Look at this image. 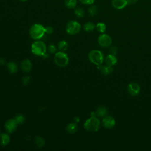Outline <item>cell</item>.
I'll list each match as a JSON object with an SVG mask.
<instances>
[{
    "mask_svg": "<svg viewBox=\"0 0 151 151\" xmlns=\"http://www.w3.org/2000/svg\"><path fill=\"white\" fill-rule=\"evenodd\" d=\"M29 33L30 37L34 40H40L45 33V27L40 24H34L31 27Z\"/></svg>",
    "mask_w": 151,
    "mask_h": 151,
    "instance_id": "1",
    "label": "cell"
},
{
    "mask_svg": "<svg viewBox=\"0 0 151 151\" xmlns=\"http://www.w3.org/2000/svg\"><path fill=\"white\" fill-rule=\"evenodd\" d=\"M100 126V121L96 116H91L86 120L84 124V129L90 132H97Z\"/></svg>",
    "mask_w": 151,
    "mask_h": 151,
    "instance_id": "2",
    "label": "cell"
},
{
    "mask_svg": "<svg viewBox=\"0 0 151 151\" xmlns=\"http://www.w3.org/2000/svg\"><path fill=\"white\" fill-rule=\"evenodd\" d=\"M88 59L93 64L100 66L103 62L104 56L103 53L98 50H93L88 54Z\"/></svg>",
    "mask_w": 151,
    "mask_h": 151,
    "instance_id": "3",
    "label": "cell"
},
{
    "mask_svg": "<svg viewBox=\"0 0 151 151\" xmlns=\"http://www.w3.org/2000/svg\"><path fill=\"white\" fill-rule=\"evenodd\" d=\"M31 52L36 55L42 56L46 53L47 47L44 42L41 41H36L31 45Z\"/></svg>",
    "mask_w": 151,
    "mask_h": 151,
    "instance_id": "4",
    "label": "cell"
},
{
    "mask_svg": "<svg viewBox=\"0 0 151 151\" xmlns=\"http://www.w3.org/2000/svg\"><path fill=\"white\" fill-rule=\"evenodd\" d=\"M54 61L55 64L58 66L60 67H64L68 64L69 58L63 51H59L55 54Z\"/></svg>",
    "mask_w": 151,
    "mask_h": 151,
    "instance_id": "5",
    "label": "cell"
},
{
    "mask_svg": "<svg viewBox=\"0 0 151 151\" xmlns=\"http://www.w3.org/2000/svg\"><path fill=\"white\" fill-rule=\"evenodd\" d=\"M65 30L70 35H76L80 31L81 25L76 21H70L67 24Z\"/></svg>",
    "mask_w": 151,
    "mask_h": 151,
    "instance_id": "6",
    "label": "cell"
},
{
    "mask_svg": "<svg viewBox=\"0 0 151 151\" xmlns=\"http://www.w3.org/2000/svg\"><path fill=\"white\" fill-rule=\"evenodd\" d=\"M112 40L111 37L106 34H101L98 38V43L100 46L106 48L111 45Z\"/></svg>",
    "mask_w": 151,
    "mask_h": 151,
    "instance_id": "7",
    "label": "cell"
},
{
    "mask_svg": "<svg viewBox=\"0 0 151 151\" xmlns=\"http://www.w3.org/2000/svg\"><path fill=\"white\" fill-rule=\"evenodd\" d=\"M17 126L18 123L14 119H10L5 122L4 127L8 133H12L16 130Z\"/></svg>",
    "mask_w": 151,
    "mask_h": 151,
    "instance_id": "8",
    "label": "cell"
},
{
    "mask_svg": "<svg viewBox=\"0 0 151 151\" xmlns=\"http://www.w3.org/2000/svg\"><path fill=\"white\" fill-rule=\"evenodd\" d=\"M103 126L106 129H111L114 127L116 121L111 116H105L102 120Z\"/></svg>",
    "mask_w": 151,
    "mask_h": 151,
    "instance_id": "9",
    "label": "cell"
},
{
    "mask_svg": "<svg viewBox=\"0 0 151 151\" xmlns=\"http://www.w3.org/2000/svg\"><path fill=\"white\" fill-rule=\"evenodd\" d=\"M127 90L132 96H137L139 94L140 87L137 83H131L127 86Z\"/></svg>",
    "mask_w": 151,
    "mask_h": 151,
    "instance_id": "10",
    "label": "cell"
},
{
    "mask_svg": "<svg viewBox=\"0 0 151 151\" xmlns=\"http://www.w3.org/2000/svg\"><path fill=\"white\" fill-rule=\"evenodd\" d=\"M21 68L24 72L28 73L32 68V63L29 59L24 60L21 63Z\"/></svg>",
    "mask_w": 151,
    "mask_h": 151,
    "instance_id": "11",
    "label": "cell"
},
{
    "mask_svg": "<svg viewBox=\"0 0 151 151\" xmlns=\"http://www.w3.org/2000/svg\"><path fill=\"white\" fill-rule=\"evenodd\" d=\"M127 5L126 0H113L112 5L117 9H122Z\"/></svg>",
    "mask_w": 151,
    "mask_h": 151,
    "instance_id": "12",
    "label": "cell"
},
{
    "mask_svg": "<svg viewBox=\"0 0 151 151\" xmlns=\"http://www.w3.org/2000/svg\"><path fill=\"white\" fill-rule=\"evenodd\" d=\"M10 142V137L7 133H2L0 134V145L1 146H6Z\"/></svg>",
    "mask_w": 151,
    "mask_h": 151,
    "instance_id": "13",
    "label": "cell"
},
{
    "mask_svg": "<svg viewBox=\"0 0 151 151\" xmlns=\"http://www.w3.org/2000/svg\"><path fill=\"white\" fill-rule=\"evenodd\" d=\"M105 62L107 65L113 66L117 63V59L114 55L110 54L107 55L105 58Z\"/></svg>",
    "mask_w": 151,
    "mask_h": 151,
    "instance_id": "14",
    "label": "cell"
},
{
    "mask_svg": "<svg viewBox=\"0 0 151 151\" xmlns=\"http://www.w3.org/2000/svg\"><path fill=\"white\" fill-rule=\"evenodd\" d=\"M78 130V126L77 123H70L66 127V131L68 133L74 134Z\"/></svg>",
    "mask_w": 151,
    "mask_h": 151,
    "instance_id": "15",
    "label": "cell"
},
{
    "mask_svg": "<svg viewBox=\"0 0 151 151\" xmlns=\"http://www.w3.org/2000/svg\"><path fill=\"white\" fill-rule=\"evenodd\" d=\"M99 69H100L101 72L104 75H108L110 74L113 71V68L110 65H103V66H99L98 67Z\"/></svg>",
    "mask_w": 151,
    "mask_h": 151,
    "instance_id": "16",
    "label": "cell"
},
{
    "mask_svg": "<svg viewBox=\"0 0 151 151\" xmlns=\"http://www.w3.org/2000/svg\"><path fill=\"white\" fill-rule=\"evenodd\" d=\"M95 113L96 115L99 117H104L107 113V110L105 107L100 106L97 109Z\"/></svg>",
    "mask_w": 151,
    "mask_h": 151,
    "instance_id": "17",
    "label": "cell"
},
{
    "mask_svg": "<svg viewBox=\"0 0 151 151\" xmlns=\"http://www.w3.org/2000/svg\"><path fill=\"white\" fill-rule=\"evenodd\" d=\"M7 68H8V70H9V71L12 74L15 73L18 71L17 65L15 63H14L13 61H10L8 63Z\"/></svg>",
    "mask_w": 151,
    "mask_h": 151,
    "instance_id": "18",
    "label": "cell"
},
{
    "mask_svg": "<svg viewBox=\"0 0 151 151\" xmlns=\"http://www.w3.org/2000/svg\"><path fill=\"white\" fill-rule=\"evenodd\" d=\"M95 28H96V25L91 22H86L83 26V28L84 31L87 32L93 31L95 29Z\"/></svg>",
    "mask_w": 151,
    "mask_h": 151,
    "instance_id": "19",
    "label": "cell"
},
{
    "mask_svg": "<svg viewBox=\"0 0 151 151\" xmlns=\"http://www.w3.org/2000/svg\"><path fill=\"white\" fill-rule=\"evenodd\" d=\"M35 143L38 148H42L45 145V140L42 137L37 136L35 139Z\"/></svg>",
    "mask_w": 151,
    "mask_h": 151,
    "instance_id": "20",
    "label": "cell"
},
{
    "mask_svg": "<svg viewBox=\"0 0 151 151\" xmlns=\"http://www.w3.org/2000/svg\"><path fill=\"white\" fill-rule=\"evenodd\" d=\"M64 3L68 8L73 9L77 5V0H64Z\"/></svg>",
    "mask_w": 151,
    "mask_h": 151,
    "instance_id": "21",
    "label": "cell"
},
{
    "mask_svg": "<svg viewBox=\"0 0 151 151\" xmlns=\"http://www.w3.org/2000/svg\"><path fill=\"white\" fill-rule=\"evenodd\" d=\"M96 28L97 31L101 33H104L106 29V26L105 24L103 22H99L96 25Z\"/></svg>",
    "mask_w": 151,
    "mask_h": 151,
    "instance_id": "22",
    "label": "cell"
},
{
    "mask_svg": "<svg viewBox=\"0 0 151 151\" xmlns=\"http://www.w3.org/2000/svg\"><path fill=\"white\" fill-rule=\"evenodd\" d=\"M14 119L15 120V121L17 122V123H18V124H23L25 120V118L24 117V115L21 114H18L15 116Z\"/></svg>",
    "mask_w": 151,
    "mask_h": 151,
    "instance_id": "23",
    "label": "cell"
},
{
    "mask_svg": "<svg viewBox=\"0 0 151 151\" xmlns=\"http://www.w3.org/2000/svg\"><path fill=\"white\" fill-rule=\"evenodd\" d=\"M68 44L65 41H61L58 44V48L61 51H64L67 49Z\"/></svg>",
    "mask_w": 151,
    "mask_h": 151,
    "instance_id": "24",
    "label": "cell"
},
{
    "mask_svg": "<svg viewBox=\"0 0 151 151\" xmlns=\"http://www.w3.org/2000/svg\"><path fill=\"white\" fill-rule=\"evenodd\" d=\"M99 9L96 5H92L88 8V13L91 16H95L97 14Z\"/></svg>",
    "mask_w": 151,
    "mask_h": 151,
    "instance_id": "25",
    "label": "cell"
},
{
    "mask_svg": "<svg viewBox=\"0 0 151 151\" xmlns=\"http://www.w3.org/2000/svg\"><path fill=\"white\" fill-rule=\"evenodd\" d=\"M75 14L76 15L77 17H79V18H81V17H83L84 14H85V12H84V10L80 8V7H78L76 9H75Z\"/></svg>",
    "mask_w": 151,
    "mask_h": 151,
    "instance_id": "26",
    "label": "cell"
},
{
    "mask_svg": "<svg viewBox=\"0 0 151 151\" xmlns=\"http://www.w3.org/2000/svg\"><path fill=\"white\" fill-rule=\"evenodd\" d=\"M48 51L51 53V54H55L56 51H57V48L55 47V46L54 44H50L48 45Z\"/></svg>",
    "mask_w": 151,
    "mask_h": 151,
    "instance_id": "27",
    "label": "cell"
},
{
    "mask_svg": "<svg viewBox=\"0 0 151 151\" xmlns=\"http://www.w3.org/2000/svg\"><path fill=\"white\" fill-rule=\"evenodd\" d=\"M79 1L84 5H92L95 0H79Z\"/></svg>",
    "mask_w": 151,
    "mask_h": 151,
    "instance_id": "28",
    "label": "cell"
},
{
    "mask_svg": "<svg viewBox=\"0 0 151 151\" xmlns=\"http://www.w3.org/2000/svg\"><path fill=\"white\" fill-rule=\"evenodd\" d=\"M22 83L24 85H27L29 83V81H30V77H29V76H25V77H24L22 78Z\"/></svg>",
    "mask_w": 151,
    "mask_h": 151,
    "instance_id": "29",
    "label": "cell"
},
{
    "mask_svg": "<svg viewBox=\"0 0 151 151\" xmlns=\"http://www.w3.org/2000/svg\"><path fill=\"white\" fill-rule=\"evenodd\" d=\"M45 32L47 34H51L53 32V28L51 26H47L45 27Z\"/></svg>",
    "mask_w": 151,
    "mask_h": 151,
    "instance_id": "30",
    "label": "cell"
},
{
    "mask_svg": "<svg viewBox=\"0 0 151 151\" xmlns=\"http://www.w3.org/2000/svg\"><path fill=\"white\" fill-rule=\"evenodd\" d=\"M110 51L111 54L115 55V54H116V52H117V48H116V47H112L110 48Z\"/></svg>",
    "mask_w": 151,
    "mask_h": 151,
    "instance_id": "31",
    "label": "cell"
},
{
    "mask_svg": "<svg viewBox=\"0 0 151 151\" xmlns=\"http://www.w3.org/2000/svg\"><path fill=\"white\" fill-rule=\"evenodd\" d=\"M127 2V5L128 4H133L136 3L138 0H126Z\"/></svg>",
    "mask_w": 151,
    "mask_h": 151,
    "instance_id": "32",
    "label": "cell"
},
{
    "mask_svg": "<svg viewBox=\"0 0 151 151\" xmlns=\"http://www.w3.org/2000/svg\"><path fill=\"white\" fill-rule=\"evenodd\" d=\"M6 63V61L3 58H0V65H4Z\"/></svg>",
    "mask_w": 151,
    "mask_h": 151,
    "instance_id": "33",
    "label": "cell"
},
{
    "mask_svg": "<svg viewBox=\"0 0 151 151\" xmlns=\"http://www.w3.org/2000/svg\"><path fill=\"white\" fill-rule=\"evenodd\" d=\"M74 121L75 123H77L78 122H80V118L78 117H76L74 118Z\"/></svg>",
    "mask_w": 151,
    "mask_h": 151,
    "instance_id": "34",
    "label": "cell"
},
{
    "mask_svg": "<svg viewBox=\"0 0 151 151\" xmlns=\"http://www.w3.org/2000/svg\"><path fill=\"white\" fill-rule=\"evenodd\" d=\"M19 1H21V2H25V1H28V0H19Z\"/></svg>",
    "mask_w": 151,
    "mask_h": 151,
    "instance_id": "35",
    "label": "cell"
},
{
    "mask_svg": "<svg viewBox=\"0 0 151 151\" xmlns=\"http://www.w3.org/2000/svg\"><path fill=\"white\" fill-rule=\"evenodd\" d=\"M0 132H1V128H0Z\"/></svg>",
    "mask_w": 151,
    "mask_h": 151,
    "instance_id": "36",
    "label": "cell"
}]
</instances>
